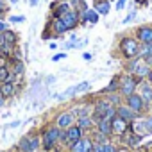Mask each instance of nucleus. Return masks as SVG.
Here are the masks:
<instances>
[{
	"label": "nucleus",
	"mask_w": 152,
	"mask_h": 152,
	"mask_svg": "<svg viewBox=\"0 0 152 152\" xmlns=\"http://www.w3.org/2000/svg\"><path fill=\"white\" fill-rule=\"evenodd\" d=\"M120 47H122L124 56H127V57H134V56H138V54H140L138 41H136V39H132V38H125V39H122Z\"/></svg>",
	"instance_id": "obj_1"
},
{
	"label": "nucleus",
	"mask_w": 152,
	"mask_h": 152,
	"mask_svg": "<svg viewBox=\"0 0 152 152\" xmlns=\"http://www.w3.org/2000/svg\"><path fill=\"white\" fill-rule=\"evenodd\" d=\"M81 132H83V129H81L79 125H72V127H68L66 132L63 134V140L73 145V143H77V141L81 140Z\"/></svg>",
	"instance_id": "obj_2"
},
{
	"label": "nucleus",
	"mask_w": 152,
	"mask_h": 152,
	"mask_svg": "<svg viewBox=\"0 0 152 152\" xmlns=\"http://www.w3.org/2000/svg\"><path fill=\"white\" fill-rule=\"evenodd\" d=\"M127 104H129V107H131L134 113H140V111H143V107H145V102H143L141 95H136V93H132V95L127 97Z\"/></svg>",
	"instance_id": "obj_3"
},
{
	"label": "nucleus",
	"mask_w": 152,
	"mask_h": 152,
	"mask_svg": "<svg viewBox=\"0 0 152 152\" xmlns=\"http://www.w3.org/2000/svg\"><path fill=\"white\" fill-rule=\"evenodd\" d=\"M134 90H136V81L132 77H125L122 81V84H120V93L125 95V97H129V95L134 93Z\"/></svg>",
	"instance_id": "obj_4"
},
{
	"label": "nucleus",
	"mask_w": 152,
	"mask_h": 152,
	"mask_svg": "<svg viewBox=\"0 0 152 152\" xmlns=\"http://www.w3.org/2000/svg\"><path fill=\"white\" fill-rule=\"evenodd\" d=\"M59 136H61L59 129H48V131L45 132V136H43V147H45V148H50V147L57 141Z\"/></svg>",
	"instance_id": "obj_5"
},
{
	"label": "nucleus",
	"mask_w": 152,
	"mask_h": 152,
	"mask_svg": "<svg viewBox=\"0 0 152 152\" xmlns=\"http://www.w3.org/2000/svg\"><path fill=\"white\" fill-rule=\"evenodd\" d=\"M38 145H39V140H38V138H29V136H25V138L20 140V148H22L23 152H32V150L38 148Z\"/></svg>",
	"instance_id": "obj_6"
},
{
	"label": "nucleus",
	"mask_w": 152,
	"mask_h": 152,
	"mask_svg": "<svg viewBox=\"0 0 152 152\" xmlns=\"http://www.w3.org/2000/svg\"><path fill=\"white\" fill-rule=\"evenodd\" d=\"M59 20L64 23L66 31H70V29H73L75 25H77V13H73V11H68V13H64V15H63Z\"/></svg>",
	"instance_id": "obj_7"
},
{
	"label": "nucleus",
	"mask_w": 152,
	"mask_h": 152,
	"mask_svg": "<svg viewBox=\"0 0 152 152\" xmlns=\"http://www.w3.org/2000/svg\"><path fill=\"white\" fill-rule=\"evenodd\" d=\"M116 116L122 118V120H125V122H131V120L136 118V113L129 106H120V107H116Z\"/></svg>",
	"instance_id": "obj_8"
},
{
	"label": "nucleus",
	"mask_w": 152,
	"mask_h": 152,
	"mask_svg": "<svg viewBox=\"0 0 152 152\" xmlns=\"http://www.w3.org/2000/svg\"><path fill=\"white\" fill-rule=\"evenodd\" d=\"M93 150V147H91V141L90 140H79L77 143H73V147H72V152H91Z\"/></svg>",
	"instance_id": "obj_9"
},
{
	"label": "nucleus",
	"mask_w": 152,
	"mask_h": 152,
	"mask_svg": "<svg viewBox=\"0 0 152 152\" xmlns=\"http://www.w3.org/2000/svg\"><path fill=\"white\" fill-rule=\"evenodd\" d=\"M109 109H111V104H109V102H99V106H97V109H95V120H97V124L107 115Z\"/></svg>",
	"instance_id": "obj_10"
},
{
	"label": "nucleus",
	"mask_w": 152,
	"mask_h": 152,
	"mask_svg": "<svg viewBox=\"0 0 152 152\" xmlns=\"http://www.w3.org/2000/svg\"><path fill=\"white\" fill-rule=\"evenodd\" d=\"M72 124H73V115L72 113H63V115L57 116V125L61 129H68V127H72Z\"/></svg>",
	"instance_id": "obj_11"
},
{
	"label": "nucleus",
	"mask_w": 152,
	"mask_h": 152,
	"mask_svg": "<svg viewBox=\"0 0 152 152\" xmlns=\"http://www.w3.org/2000/svg\"><path fill=\"white\" fill-rule=\"evenodd\" d=\"M125 120H122V118H118V116H115L113 120H111V132H116V134H122L124 131H125Z\"/></svg>",
	"instance_id": "obj_12"
},
{
	"label": "nucleus",
	"mask_w": 152,
	"mask_h": 152,
	"mask_svg": "<svg viewBox=\"0 0 152 152\" xmlns=\"http://www.w3.org/2000/svg\"><path fill=\"white\" fill-rule=\"evenodd\" d=\"M138 38L140 41H143L145 45L147 43H152V27H141L138 31Z\"/></svg>",
	"instance_id": "obj_13"
},
{
	"label": "nucleus",
	"mask_w": 152,
	"mask_h": 152,
	"mask_svg": "<svg viewBox=\"0 0 152 152\" xmlns=\"http://www.w3.org/2000/svg\"><path fill=\"white\" fill-rule=\"evenodd\" d=\"M141 99L145 104H152V84H141Z\"/></svg>",
	"instance_id": "obj_14"
},
{
	"label": "nucleus",
	"mask_w": 152,
	"mask_h": 152,
	"mask_svg": "<svg viewBox=\"0 0 152 152\" xmlns=\"http://www.w3.org/2000/svg\"><path fill=\"white\" fill-rule=\"evenodd\" d=\"M99 129H100V134H102V136H107V134L111 132V118L104 116V118L99 122Z\"/></svg>",
	"instance_id": "obj_15"
},
{
	"label": "nucleus",
	"mask_w": 152,
	"mask_h": 152,
	"mask_svg": "<svg viewBox=\"0 0 152 152\" xmlns=\"http://www.w3.org/2000/svg\"><path fill=\"white\" fill-rule=\"evenodd\" d=\"M83 18L86 22H90V23H97L99 22V13L95 9H88V11H84V16Z\"/></svg>",
	"instance_id": "obj_16"
},
{
	"label": "nucleus",
	"mask_w": 152,
	"mask_h": 152,
	"mask_svg": "<svg viewBox=\"0 0 152 152\" xmlns=\"http://www.w3.org/2000/svg\"><path fill=\"white\" fill-rule=\"evenodd\" d=\"M95 11H97L99 15H107V13H109V2H107V0L99 2V4L95 6Z\"/></svg>",
	"instance_id": "obj_17"
},
{
	"label": "nucleus",
	"mask_w": 152,
	"mask_h": 152,
	"mask_svg": "<svg viewBox=\"0 0 152 152\" xmlns=\"http://www.w3.org/2000/svg\"><path fill=\"white\" fill-rule=\"evenodd\" d=\"M13 84L9 83V81H6L4 84H2V88H0V93H2L4 97H9V95H13Z\"/></svg>",
	"instance_id": "obj_18"
},
{
	"label": "nucleus",
	"mask_w": 152,
	"mask_h": 152,
	"mask_svg": "<svg viewBox=\"0 0 152 152\" xmlns=\"http://www.w3.org/2000/svg\"><path fill=\"white\" fill-rule=\"evenodd\" d=\"M140 56L145 57V59H152V43H147V45L140 50Z\"/></svg>",
	"instance_id": "obj_19"
},
{
	"label": "nucleus",
	"mask_w": 152,
	"mask_h": 152,
	"mask_svg": "<svg viewBox=\"0 0 152 152\" xmlns=\"http://www.w3.org/2000/svg\"><path fill=\"white\" fill-rule=\"evenodd\" d=\"M132 68H134L136 75H140V77H143V75H148V73H150V72H148V66H145V64H134Z\"/></svg>",
	"instance_id": "obj_20"
},
{
	"label": "nucleus",
	"mask_w": 152,
	"mask_h": 152,
	"mask_svg": "<svg viewBox=\"0 0 152 152\" xmlns=\"http://www.w3.org/2000/svg\"><path fill=\"white\" fill-rule=\"evenodd\" d=\"M54 29H56V32H57V34H63V32H66V27H64V23H63L59 18L54 22Z\"/></svg>",
	"instance_id": "obj_21"
},
{
	"label": "nucleus",
	"mask_w": 152,
	"mask_h": 152,
	"mask_svg": "<svg viewBox=\"0 0 152 152\" xmlns=\"http://www.w3.org/2000/svg\"><path fill=\"white\" fill-rule=\"evenodd\" d=\"M70 11V7H68V4H63V6H59L57 7V11H56V18H61L64 13H68Z\"/></svg>",
	"instance_id": "obj_22"
},
{
	"label": "nucleus",
	"mask_w": 152,
	"mask_h": 152,
	"mask_svg": "<svg viewBox=\"0 0 152 152\" xmlns=\"http://www.w3.org/2000/svg\"><path fill=\"white\" fill-rule=\"evenodd\" d=\"M91 125V120L88 118V116H81L79 118V127L81 129H86V127H90Z\"/></svg>",
	"instance_id": "obj_23"
},
{
	"label": "nucleus",
	"mask_w": 152,
	"mask_h": 152,
	"mask_svg": "<svg viewBox=\"0 0 152 152\" xmlns=\"http://www.w3.org/2000/svg\"><path fill=\"white\" fill-rule=\"evenodd\" d=\"M75 88V93H83V91H86L88 88H90V83H81V84H77V86H73Z\"/></svg>",
	"instance_id": "obj_24"
},
{
	"label": "nucleus",
	"mask_w": 152,
	"mask_h": 152,
	"mask_svg": "<svg viewBox=\"0 0 152 152\" xmlns=\"http://www.w3.org/2000/svg\"><path fill=\"white\" fill-rule=\"evenodd\" d=\"M9 79V72L6 66H0V81H7Z\"/></svg>",
	"instance_id": "obj_25"
},
{
	"label": "nucleus",
	"mask_w": 152,
	"mask_h": 152,
	"mask_svg": "<svg viewBox=\"0 0 152 152\" xmlns=\"http://www.w3.org/2000/svg\"><path fill=\"white\" fill-rule=\"evenodd\" d=\"M102 152H115V147L111 143H102Z\"/></svg>",
	"instance_id": "obj_26"
},
{
	"label": "nucleus",
	"mask_w": 152,
	"mask_h": 152,
	"mask_svg": "<svg viewBox=\"0 0 152 152\" xmlns=\"http://www.w3.org/2000/svg\"><path fill=\"white\" fill-rule=\"evenodd\" d=\"M25 20V16H11L9 18V22H13V23H18V22H23Z\"/></svg>",
	"instance_id": "obj_27"
},
{
	"label": "nucleus",
	"mask_w": 152,
	"mask_h": 152,
	"mask_svg": "<svg viewBox=\"0 0 152 152\" xmlns=\"http://www.w3.org/2000/svg\"><path fill=\"white\" fill-rule=\"evenodd\" d=\"M125 4H127V0H118V2H116V9L120 11V9H124L125 7Z\"/></svg>",
	"instance_id": "obj_28"
},
{
	"label": "nucleus",
	"mask_w": 152,
	"mask_h": 152,
	"mask_svg": "<svg viewBox=\"0 0 152 152\" xmlns=\"http://www.w3.org/2000/svg\"><path fill=\"white\" fill-rule=\"evenodd\" d=\"M0 48H6V36H4V32H0Z\"/></svg>",
	"instance_id": "obj_29"
},
{
	"label": "nucleus",
	"mask_w": 152,
	"mask_h": 152,
	"mask_svg": "<svg viewBox=\"0 0 152 152\" xmlns=\"http://www.w3.org/2000/svg\"><path fill=\"white\" fill-rule=\"evenodd\" d=\"M134 16H136V13L132 11V13H131L127 18H124V23H129V22H132V20H134Z\"/></svg>",
	"instance_id": "obj_30"
},
{
	"label": "nucleus",
	"mask_w": 152,
	"mask_h": 152,
	"mask_svg": "<svg viewBox=\"0 0 152 152\" xmlns=\"http://www.w3.org/2000/svg\"><path fill=\"white\" fill-rule=\"evenodd\" d=\"M145 125H147V129H148V131H152V116H148V118L145 120Z\"/></svg>",
	"instance_id": "obj_31"
},
{
	"label": "nucleus",
	"mask_w": 152,
	"mask_h": 152,
	"mask_svg": "<svg viewBox=\"0 0 152 152\" xmlns=\"http://www.w3.org/2000/svg\"><path fill=\"white\" fill-rule=\"evenodd\" d=\"M63 57H66V54H56V56L52 57V61H59V59H63Z\"/></svg>",
	"instance_id": "obj_32"
},
{
	"label": "nucleus",
	"mask_w": 152,
	"mask_h": 152,
	"mask_svg": "<svg viewBox=\"0 0 152 152\" xmlns=\"http://www.w3.org/2000/svg\"><path fill=\"white\" fill-rule=\"evenodd\" d=\"M22 72H23V64L18 63V64H16V73H22Z\"/></svg>",
	"instance_id": "obj_33"
},
{
	"label": "nucleus",
	"mask_w": 152,
	"mask_h": 152,
	"mask_svg": "<svg viewBox=\"0 0 152 152\" xmlns=\"http://www.w3.org/2000/svg\"><path fill=\"white\" fill-rule=\"evenodd\" d=\"M6 31H7V25L4 22H0V32H6Z\"/></svg>",
	"instance_id": "obj_34"
},
{
	"label": "nucleus",
	"mask_w": 152,
	"mask_h": 152,
	"mask_svg": "<svg viewBox=\"0 0 152 152\" xmlns=\"http://www.w3.org/2000/svg\"><path fill=\"white\" fill-rule=\"evenodd\" d=\"M29 2H31V6H32V7H36V6H38V2H39V0H29Z\"/></svg>",
	"instance_id": "obj_35"
},
{
	"label": "nucleus",
	"mask_w": 152,
	"mask_h": 152,
	"mask_svg": "<svg viewBox=\"0 0 152 152\" xmlns=\"http://www.w3.org/2000/svg\"><path fill=\"white\" fill-rule=\"evenodd\" d=\"M95 152H102V145H95Z\"/></svg>",
	"instance_id": "obj_36"
},
{
	"label": "nucleus",
	"mask_w": 152,
	"mask_h": 152,
	"mask_svg": "<svg viewBox=\"0 0 152 152\" xmlns=\"http://www.w3.org/2000/svg\"><path fill=\"white\" fill-rule=\"evenodd\" d=\"M2 102H4V95L0 93V106H2Z\"/></svg>",
	"instance_id": "obj_37"
},
{
	"label": "nucleus",
	"mask_w": 152,
	"mask_h": 152,
	"mask_svg": "<svg viewBox=\"0 0 152 152\" xmlns=\"http://www.w3.org/2000/svg\"><path fill=\"white\" fill-rule=\"evenodd\" d=\"M148 79H150V84H152V72L148 73Z\"/></svg>",
	"instance_id": "obj_38"
}]
</instances>
